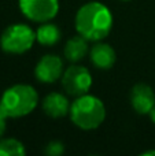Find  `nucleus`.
Returning <instances> with one entry per match:
<instances>
[{
    "instance_id": "423d86ee",
    "label": "nucleus",
    "mask_w": 155,
    "mask_h": 156,
    "mask_svg": "<svg viewBox=\"0 0 155 156\" xmlns=\"http://www.w3.org/2000/svg\"><path fill=\"white\" fill-rule=\"evenodd\" d=\"M19 10L27 19L43 23L58 15L59 0H19Z\"/></svg>"
},
{
    "instance_id": "ddd939ff",
    "label": "nucleus",
    "mask_w": 155,
    "mask_h": 156,
    "mask_svg": "<svg viewBox=\"0 0 155 156\" xmlns=\"http://www.w3.org/2000/svg\"><path fill=\"white\" fill-rule=\"evenodd\" d=\"M26 154L25 145L15 138L0 140V156H23Z\"/></svg>"
},
{
    "instance_id": "20e7f679",
    "label": "nucleus",
    "mask_w": 155,
    "mask_h": 156,
    "mask_svg": "<svg viewBox=\"0 0 155 156\" xmlns=\"http://www.w3.org/2000/svg\"><path fill=\"white\" fill-rule=\"evenodd\" d=\"M36 41V32L25 23L8 26L0 37V47L4 52L19 55L27 52Z\"/></svg>"
},
{
    "instance_id": "f257e3e1",
    "label": "nucleus",
    "mask_w": 155,
    "mask_h": 156,
    "mask_svg": "<svg viewBox=\"0 0 155 156\" xmlns=\"http://www.w3.org/2000/svg\"><path fill=\"white\" fill-rule=\"evenodd\" d=\"M74 23L77 33L88 41H102L111 32L113 14L107 5L99 2H89L80 7Z\"/></svg>"
},
{
    "instance_id": "f3484780",
    "label": "nucleus",
    "mask_w": 155,
    "mask_h": 156,
    "mask_svg": "<svg viewBox=\"0 0 155 156\" xmlns=\"http://www.w3.org/2000/svg\"><path fill=\"white\" fill-rule=\"evenodd\" d=\"M142 155H144V156H147V155H154V156H155V151H154V149H150V151H146V152H143Z\"/></svg>"
},
{
    "instance_id": "dca6fc26",
    "label": "nucleus",
    "mask_w": 155,
    "mask_h": 156,
    "mask_svg": "<svg viewBox=\"0 0 155 156\" xmlns=\"http://www.w3.org/2000/svg\"><path fill=\"white\" fill-rule=\"evenodd\" d=\"M148 116H150V119H151V121H153L154 123H155V105H154L153 108H151L150 112H148Z\"/></svg>"
},
{
    "instance_id": "39448f33",
    "label": "nucleus",
    "mask_w": 155,
    "mask_h": 156,
    "mask_svg": "<svg viewBox=\"0 0 155 156\" xmlns=\"http://www.w3.org/2000/svg\"><path fill=\"white\" fill-rule=\"evenodd\" d=\"M62 86L66 93L78 97L87 94L92 86V76L87 67L80 65H73L67 67L62 74Z\"/></svg>"
},
{
    "instance_id": "a211bd4d",
    "label": "nucleus",
    "mask_w": 155,
    "mask_h": 156,
    "mask_svg": "<svg viewBox=\"0 0 155 156\" xmlns=\"http://www.w3.org/2000/svg\"><path fill=\"white\" fill-rule=\"evenodd\" d=\"M122 2H129V0H122Z\"/></svg>"
},
{
    "instance_id": "6e6552de",
    "label": "nucleus",
    "mask_w": 155,
    "mask_h": 156,
    "mask_svg": "<svg viewBox=\"0 0 155 156\" xmlns=\"http://www.w3.org/2000/svg\"><path fill=\"white\" fill-rule=\"evenodd\" d=\"M131 104L137 114L148 115L151 108L155 105V93L153 88L146 83L135 85L131 92Z\"/></svg>"
},
{
    "instance_id": "7ed1b4c3",
    "label": "nucleus",
    "mask_w": 155,
    "mask_h": 156,
    "mask_svg": "<svg viewBox=\"0 0 155 156\" xmlns=\"http://www.w3.org/2000/svg\"><path fill=\"white\" fill-rule=\"evenodd\" d=\"M69 115L77 127L82 130H93L103 123L106 118V108L100 99L87 93L76 97L70 104Z\"/></svg>"
},
{
    "instance_id": "1a4fd4ad",
    "label": "nucleus",
    "mask_w": 155,
    "mask_h": 156,
    "mask_svg": "<svg viewBox=\"0 0 155 156\" xmlns=\"http://www.w3.org/2000/svg\"><path fill=\"white\" fill-rule=\"evenodd\" d=\"M43 111L51 118H63L70 112V103L65 94L59 92H51L43 99Z\"/></svg>"
},
{
    "instance_id": "f8f14e48",
    "label": "nucleus",
    "mask_w": 155,
    "mask_h": 156,
    "mask_svg": "<svg viewBox=\"0 0 155 156\" xmlns=\"http://www.w3.org/2000/svg\"><path fill=\"white\" fill-rule=\"evenodd\" d=\"M60 29L52 22H43L36 30V41L45 47L55 45L60 40Z\"/></svg>"
},
{
    "instance_id": "9b49d317",
    "label": "nucleus",
    "mask_w": 155,
    "mask_h": 156,
    "mask_svg": "<svg viewBox=\"0 0 155 156\" xmlns=\"http://www.w3.org/2000/svg\"><path fill=\"white\" fill-rule=\"evenodd\" d=\"M65 58L71 63L81 62L89 52V45H88V40L85 37H82L81 34L73 36L71 38H69L67 43L65 45Z\"/></svg>"
},
{
    "instance_id": "f03ea898",
    "label": "nucleus",
    "mask_w": 155,
    "mask_h": 156,
    "mask_svg": "<svg viewBox=\"0 0 155 156\" xmlns=\"http://www.w3.org/2000/svg\"><path fill=\"white\" fill-rule=\"evenodd\" d=\"M38 94L36 89L26 83H16L5 89L0 99V116L22 118L37 107Z\"/></svg>"
},
{
    "instance_id": "2eb2a0df",
    "label": "nucleus",
    "mask_w": 155,
    "mask_h": 156,
    "mask_svg": "<svg viewBox=\"0 0 155 156\" xmlns=\"http://www.w3.org/2000/svg\"><path fill=\"white\" fill-rule=\"evenodd\" d=\"M4 132H5V118L0 116V138L3 137Z\"/></svg>"
},
{
    "instance_id": "4468645a",
    "label": "nucleus",
    "mask_w": 155,
    "mask_h": 156,
    "mask_svg": "<svg viewBox=\"0 0 155 156\" xmlns=\"http://www.w3.org/2000/svg\"><path fill=\"white\" fill-rule=\"evenodd\" d=\"M44 152L48 156H60L65 152V147L60 141H51V143L47 144Z\"/></svg>"
},
{
    "instance_id": "0eeeda50",
    "label": "nucleus",
    "mask_w": 155,
    "mask_h": 156,
    "mask_svg": "<svg viewBox=\"0 0 155 156\" xmlns=\"http://www.w3.org/2000/svg\"><path fill=\"white\" fill-rule=\"evenodd\" d=\"M63 60L58 55H44L37 62L34 69V76L43 83H54L60 80L63 74Z\"/></svg>"
},
{
    "instance_id": "9d476101",
    "label": "nucleus",
    "mask_w": 155,
    "mask_h": 156,
    "mask_svg": "<svg viewBox=\"0 0 155 156\" xmlns=\"http://www.w3.org/2000/svg\"><path fill=\"white\" fill-rule=\"evenodd\" d=\"M89 58L95 67L100 69V70H109L114 66L117 55L111 45L96 41L95 45L89 49Z\"/></svg>"
}]
</instances>
